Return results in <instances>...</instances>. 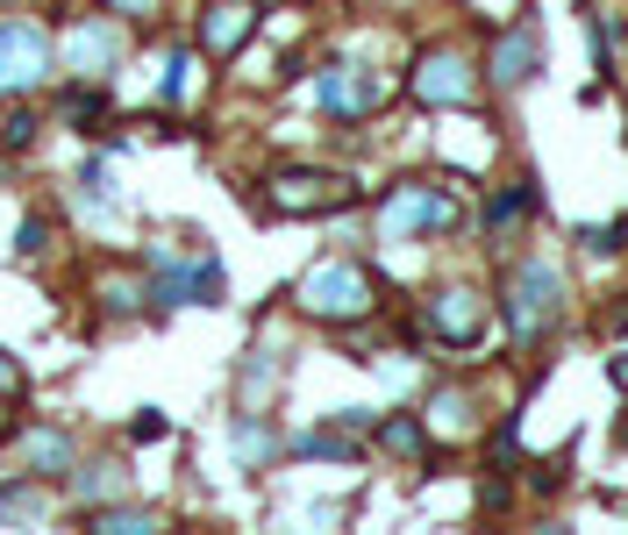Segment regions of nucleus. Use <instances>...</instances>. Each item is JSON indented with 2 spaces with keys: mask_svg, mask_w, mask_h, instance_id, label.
I'll use <instances>...</instances> for the list:
<instances>
[{
  "mask_svg": "<svg viewBox=\"0 0 628 535\" xmlns=\"http://www.w3.org/2000/svg\"><path fill=\"white\" fill-rule=\"evenodd\" d=\"M57 65L51 36H43V22H29V14H8L0 22V94H29V86H43Z\"/></svg>",
  "mask_w": 628,
  "mask_h": 535,
  "instance_id": "nucleus-1",
  "label": "nucleus"
},
{
  "mask_svg": "<svg viewBox=\"0 0 628 535\" xmlns=\"http://www.w3.org/2000/svg\"><path fill=\"white\" fill-rule=\"evenodd\" d=\"M301 308L322 314V321H357L371 308V279L357 265H314L307 286H301Z\"/></svg>",
  "mask_w": 628,
  "mask_h": 535,
  "instance_id": "nucleus-2",
  "label": "nucleus"
},
{
  "mask_svg": "<svg viewBox=\"0 0 628 535\" xmlns=\"http://www.w3.org/2000/svg\"><path fill=\"white\" fill-rule=\"evenodd\" d=\"M557 308H564V286H557V271H550V265H521L515 279H507V314H515L521 343H535V335L557 321Z\"/></svg>",
  "mask_w": 628,
  "mask_h": 535,
  "instance_id": "nucleus-3",
  "label": "nucleus"
},
{
  "mask_svg": "<svg viewBox=\"0 0 628 535\" xmlns=\"http://www.w3.org/2000/svg\"><path fill=\"white\" fill-rule=\"evenodd\" d=\"M451 222V201H443L436 186H400L393 201L379 207V228L386 236H429V228Z\"/></svg>",
  "mask_w": 628,
  "mask_h": 535,
  "instance_id": "nucleus-4",
  "label": "nucleus"
},
{
  "mask_svg": "<svg viewBox=\"0 0 628 535\" xmlns=\"http://www.w3.org/2000/svg\"><path fill=\"white\" fill-rule=\"evenodd\" d=\"M151 300H164V308H178V300L215 308V300H221V265H215V257H193V265H158Z\"/></svg>",
  "mask_w": 628,
  "mask_h": 535,
  "instance_id": "nucleus-5",
  "label": "nucleus"
},
{
  "mask_svg": "<svg viewBox=\"0 0 628 535\" xmlns=\"http://www.w3.org/2000/svg\"><path fill=\"white\" fill-rule=\"evenodd\" d=\"M350 201V186H343L336 172H286L272 179V207L279 214H322V207H343Z\"/></svg>",
  "mask_w": 628,
  "mask_h": 535,
  "instance_id": "nucleus-6",
  "label": "nucleus"
},
{
  "mask_svg": "<svg viewBox=\"0 0 628 535\" xmlns=\"http://www.w3.org/2000/svg\"><path fill=\"white\" fill-rule=\"evenodd\" d=\"M122 57V29L115 22H79L72 29V51H65V65L79 72V79H100V72Z\"/></svg>",
  "mask_w": 628,
  "mask_h": 535,
  "instance_id": "nucleus-7",
  "label": "nucleus"
},
{
  "mask_svg": "<svg viewBox=\"0 0 628 535\" xmlns=\"http://www.w3.org/2000/svg\"><path fill=\"white\" fill-rule=\"evenodd\" d=\"M314 94H322L328 115H365V107L379 100V79H371L365 65H336V72H322V86H314Z\"/></svg>",
  "mask_w": 628,
  "mask_h": 535,
  "instance_id": "nucleus-8",
  "label": "nucleus"
},
{
  "mask_svg": "<svg viewBox=\"0 0 628 535\" xmlns=\"http://www.w3.org/2000/svg\"><path fill=\"white\" fill-rule=\"evenodd\" d=\"M250 29H258V8H250V0H215V8H207V29H201V36H207V51H215V57H229L236 43L250 36Z\"/></svg>",
  "mask_w": 628,
  "mask_h": 535,
  "instance_id": "nucleus-9",
  "label": "nucleus"
},
{
  "mask_svg": "<svg viewBox=\"0 0 628 535\" xmlns=\"http://www.w3.org/2000/svg\"><path fill=\"white\" fill-rule=\"evenodd\" d=\"M414 94L451 107V100H465V94H472V79H465V65H457V57H429V65L414 72Z\"/></svg>",
  "mask_w": 628,
  "mask_h": 535,
  "instance_id": "nucleus-10",
  "label": "nucleus"
},
{
  "mask_svg": "<svg viewBox=\"0 0 628 535\" xmlns=\"http://www.w3.org/2000/svg\"><path fill=\"white\" fill-rule=\"evenodd\" d=\"M535 65H543V43L521 29V36L500 43V57H492V79H500V86H521V79H535Z\"/></svg>",
  "mask_w": 628,
  "mask_h": 535,
  "instance_id": "nucleus-11",
  "label": "nucleus"
},
{
  "mask_svg": "<svg viewBox=\"0 0 628 535\" xmlns=\"http://www.w3.org/2000/svg\"><path fill=\"white\" fill-rule=\"evenodd\" d=\"M436 329L451 335V343H472V335H478V300L472 293H443L436 300Z\"/></svg>",
  "mask_w": 628,
  "mask_h": 535,
  "instance_id": "nucleus-12",
  "label": "nucleus"
},
{
  "mask_svg": "<svg viewBox=\"0 0 628 535\" xmlns=\"http://www.w3.org/2000/svg\"><path fill=\"white\" fill-rule=\"evenodd\" d=\"M29 457H36V471H65L72 464V436L65 428H29Z\"/></svg>",
  "mask_w": 628,
  "mask_h": 535,
  "instance_id": "nucleus-13",
  "label": "nucleus"
},
{
  "mask_svg": "<svg viewBox=\"0 0 628 535\" xmlns=\"http://www.w3.org/2000/svg\"><path fill=\"white\" fill-rule=\"evenodd\" d=\"M236 450H243V464H258V457L272 450V436H264V421H258V415L236 421Z\"/></svg>",
  "mask_w": 628,
  "mask_h": 535,
  "instance_id": "nucleus-14",
  "label": "nucleus"
},
{
  "mask_svg": "<svg viewBox=\"0 0 628 535\" xmlns=\"http://www.w3.org/2000/svg\"><path fill=\"white\" fill-rule=\"evenodd\" d=\"M72 129H79V136H100V129H108V107H100L94 94H79V100H72Z\"/></svg>",
  "mask_w": 628,
  "mask_h": 535,
  "instance_id": "nucleus-15",
  "label": "nucleus"
},
{
  "mask_svg": "<svg viewBox=\"0 0 628 535\" xmlns=\"http://www.w3.org/2000/svg\"><path fill=\"white\" fill-rule=\"evenodd\" d=\"M43 243H51V222H43V214H29V222H22V236H14V257L29 265V257H43Z\"/></svg>",
  "mask_w": 628,
  "mask_h": 535,
  "instance_id": "nucleus-16",
  "label": "nucleus"
},
{
  "mask_svg": "<svg viewBox=\"0 0 628 535\" xmlns=\"http://www.w3.org/2000/svg\"><path fill=\"white\" fill-rule=\"evenodd\" d=\"M94 528H108V535H143V528H158V514H94Z\"/></svg>",
  "mask_w": 628,
  "mask_h": 535,
  "instance_id": "nucleus-17",
  "label": "nucleus"
},
{
  "mask_svg": "<svg viewBox=\"0 0 628 535\" xmlns=\"http://www.w3.org/2000/svg\"><path fill=\"white\" fill-rule=\"evenodd\" d=\"M186 86H193V57L178 51L172 65H164V100H178V94H186Z\"/></svg>",
  "mask_w": 628,
  "mask_h": 535,
  "instance_id": "nucleus-18",
  "label": "nucleus"
},
{
  "mask_svg": "<svg viewBox=\"0 0 628 535\" xmlns=\"http://www.w3.org/2000/svg\"><path fill=\"white\" fill-rule=\"evenodd\" d=\"M79 186H86V201H115V179H108V164H86V172H79Z\"/></svg>",
  "mask_w": 628,
  "mask_h": 535,
  "instance_id": "nucleus-19",
  "label": "nucleus"
},
{
  "mask_svg": "<svg viewBox=\"0 0 628 535\" xmlns=\"http://www.w3.org/2000/svg\"><path fill=\"white\" fill-rule=\"evenodd\" d=\"M386 450H422V428H414V421H386Z\"/></svg>",
  "mask_w": 628,
  "mask_h": 535,
  "instance_id": "nucleus-20",
  "label": "nucleus"
},
{
  "mask_svg": "<svg viewBox=\"0 0 628 535\" xmlns=\"http://www.w3.org/2000/svg\"><path fill=\"white\" fill-rule=\"evenodd\" d=\"M164 428H172V421H164V415H137V428H129V436H137V442H158V436H164Z\"/></svg>",
  "mask_w": 628,
  "mask_h": 535,
  "instance_id": "nucleus-21",
  "label": "nucleus"
},
{
  "mask_svg": "<svg viewBox=\"0 0 628 535\" xmlns=\"http://www.w3.org/2000/svg\"><path fill=\"white\" fill-rule=\"evenodd\" d=\"M0 393H8V400L22 393V364H8V350H0Z\"/></svg>",
  "mask_w": 628,
  "mask_h": 535,
  "instance_id": "nucleus-22",
  "label": "nucleus"
},
{
  "mask_svg": "<svg viewBox=\"0 0 628 535\" xmlns=\"http://www.w3.org/2000/svg\"><path fill=\"white\" fill-rule=\"evenodd\" d=\"M115 14H158V0H108Z\"/></svg>",
  "mask_w": 628,
  "mask_h": 535,
  "instance_id": "nucleus-23",
  "label": "nucleus"
}]
</instances>
